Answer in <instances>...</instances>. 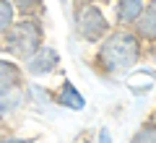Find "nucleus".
Here are the masks:
<instances>
[{"label": "nucleus", "mask_w": 156, "mask_h": 143, "mask_svg": "<svg viewBox=\"0 0 156 143\" xmlns=\"http://www.w3.org/2000/svg\"><path fill=\"white\" fill-rule=\"evenodd\" d=\"M151 0H115L112 8H115V18H112V26L115 29H133L138 23V18L143 16L146 5Z\"/></svg>", "instance_id": "obj_4"}, {"label": "nucleus", "mask_w": 156, "mask_h": 143, "mask_svg": "<svg viewBox=\"0 0 156 143\" xmlns=\"http://www.w3.org/2000/svg\"><path fill=\"white\" fill-rule=\"evenodd\" d=\"M130 143H156V120L154 117H148V120L133 133Z\"/></svg>", "instance_id": "obj_10"}, {"label": "nucleus", "mask_w": 156, "mask_h": 143, "mask_svg": "<svg viewBox=\"0 0 156 143\" xmlns=\"http://www.w3.org/2000/svg\"><path fill=\"white\" fill-rule=\"evenodd\" d=\"M11 5L21 18H42L44 13V0H11Z\"/></svg>", "instance_id": "obj_9"}, {"label": "nucleus", "mask_w": 156, "mask_h": 143, "mask_svg": "<svg viewBox=\"0 0 156 143\" xmlns=\"http://www.w3.org/2000/svg\"><path fill=\"white\" fill-rule=\"evenodd\" d=\"M23 65H26L23 70L31 73V76H47V73H52V70L60 68V55H57V50H52V47L44 44V47H42L31 60H26Z\"/></svg>", "instance_id": "obj_5"}, {"label": "nucleus", "mask_w": 156, "mask_h": 143, "mask_svg": "<svg viewBox=\"0 0 156 143\" xmlns=\"http://www.w3.org/2000/svg\"><path fill=\"white\" fill-rule=\"evenodd\" d=\"M151 117H154V120H156V112H154V115H151Z\"/></svg>", "instance_id": "obj_13"}, {"label": "nucleus", "mask_w": 156, "mask_h": 143, "mask_svg": "<svg viewBox=\"0 0 156 143\" xmlns=\"http://www.w3.org/2000/svg\"><path fill=\"white\" fill-rule=\"evenodd\" d=\"M73 18H76V34H78V39L94 44V47L112 31V29H115L112 21H109V16L104 13V8H101L99 3H78Z\"/></svg>", "instance_id": "obj_3"}, {"label": "nucleus", "mask_w": 156, "mask_h": 143, "mask_svg": "<svg viewBox=\"0 0 156 143\" xmlns=\"http://www.w3.org/2000/svg\"><path fill=\"white\" fill-rule=\"evenodd\" d=\"M135 37L143 42V47L148 44V47H154L156 44V0H151L148 5H146L143 16L138 18V23L133 26Z\"/></svg>", "instance_id": "obj_6"}, {"label": "nucleus", "mask_w": 156, "mask_h": 143, "mask_svg": "<svg viewBox=\"0 0 156 143\" xmlns=\"http://www.w3.org/2000/svg\"><path fill=\"white\" fill-rule=\"evenodd\" d=\"M13 23H16V11H13L11 0H0V39L8 34Z\"/></svg>", "instance_id": "obj_11"}, {"label": "nucleus", "mask_w": 156, "mask_h": 143, "mask_svg": "<svg viewBox=\"0 0 156 143\" xmlns=\"http://www.w3.org/2000/svg\"><path fill=\"white\" fill-rule=\"evenodd\" d=\"M0 143H34V138H18V135H5V138H0Z\"/></svg>", "instance_id": "obj_12"}, {"label": "nucleus", "mask_w": 156, "mask_h": 143, "mask_svg": "<svg viewBox=\"0 0 156 143\" xmlns=\"http://www.w3.org/2000/svg\"><path fill=\"white\" fill-rule=\"evenodd\" d=\"M23 104H26V88H23V86L11 88V91H5V94H0V120H5V117L21 112Z\"/></svg>", "instance_id": "obj_8"}, {"label": "nucleus", "mask_w": 156, "mask_h": 143, "mask_svg": "<svg viewBox=\"0 0 156 143\" xmlns=\"http://www.w3.org/2000/svg\"><path fill=\"white\" fill-rule=\"evenodd\" d=\"M140 57H143V42L135 37L133 29H112L94 47L89 65L99 78L115 81L133 70Z\"/></svg>", "instance_id": "obj_1"}, {"label": "nucleus", "mask_w": 156, "mask_h": 143, "mask_svg": "<svg viewBox=\"0 0 156 143\" xmlns=\"http://www.w3.org/2000/svg\"><path fill=\"white\" fill-rule=\"evenodd\" d=\"M44 47V26L42 18H18L8 34L0 39V50L11 55L13 60L26 63Z\"/></svg>", "instance_id": "obj_2"}, {"label": "nucleus", "mask_w": 156, "mask_h": 143, "mask_svg": "<svg viewBox=\"0 0 156 143\" xmlns=\"http://www.w3.org/2000/svg\"><path fill=\"white\" fill-rule=\"evenodd\" d=\"M23 86V68L13 60H0V94Z\"/></svg>", "instance_id": "obj_7"}]
</instances>
